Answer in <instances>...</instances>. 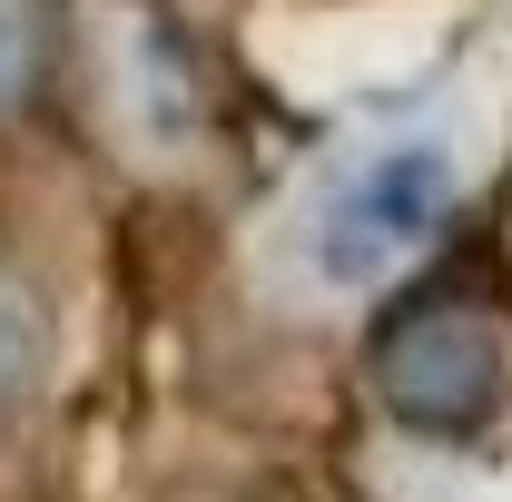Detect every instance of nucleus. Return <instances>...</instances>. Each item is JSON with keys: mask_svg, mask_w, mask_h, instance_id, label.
Segmentation results:
<instances>
[{"mask_svg": "<svg viewBox=\"0 0 512 502\" xmlns=\"http://www.w3.org/2000/svg\"><path fill=\"white\" fill-rule=\"evenodd\" d=\"M453 207V168L444 148H394L384 168H365L355 188L325 207V237H316V266L335 276V286H365V276H384L394 256H414L434 227H444Z\"/></svg>", "mask_w": 512, "mask_h": 502, "instance_id": "1", "label": "nucleus"}, {"mask_svg": "<svg viewBox=\"0 0 512 502\" xmlns=\"http://www.w3.org/2000/svg\"><path fill=\"white\" fill-rule=\"evenodd\" d=\"M493 384H503V355H493V335L473 315L434 306V315H414V325H394V345H384V394L424 434H463L493 404Z\"/></svg>", "mask_w": 512, "mask_h": 502, "instance_id": "2", "label": "nucleus"}, {"mask_svg": "<svg viewBox=\"0 0 512 502\" xmlns=\"http://www.w3.org/2000/svg\"><path fill=\"white\" fill-rule=\"evenodd\" d=\"M40 375H50V315H40L30 286L0 276V404H20Z\"/></svg>", "mask_w": 512, "mask_h": 502, "instance_id": "3", "label": "nucleus"}, {"mask_svg": "<svg viewBox=\"0 0 512 502\" xmlns=\"http://www.w3.org/2000/svg\"><path fill=\"white\" fill-rule=\"evenodd\" d=\"M30 60H40V40H30V20L0 0V99H20V79H30Z\"/></svg>", "mask_w": 512, "mask_h": 502, "instance_id": "4", "label": "nucleus"}]
</instances>
